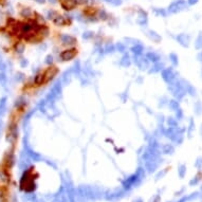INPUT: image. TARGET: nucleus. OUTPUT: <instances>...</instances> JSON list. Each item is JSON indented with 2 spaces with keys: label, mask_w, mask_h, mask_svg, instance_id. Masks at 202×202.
<instances>
[{
  "label": "nucleus",
  "mask_w": 202,
  "mask_h": 202,
  "mask_svg": "<svg viewBox=\"0 0 202 202\" xmlns=\"http://www.w3.org/2000/svg\"><path fill=\"white\" fill-rule=\"evenodd\" d=\"M62 81H60V82L56 83L55 85L52 87L50 93L48 94L47 99H46V101H47L48 103H54L57 97L60 96V94H62Z\"/></svg>",
  "instance_id": "f257e3e1"
},
{
  "label": "nucleus",
  "mask_w": 202,
  "mask_h": 202,
  "mask_svg": "<svg viewBox=\"0 0 202 202\" xmlns=\"http://www.w3.org/2000/svg\"><path fill=\"white\" fill-rule=\"evenodd\" d=\"M77 55V50L75 48H70V49H66V50L62 51L59 53V57L62 62H69L72 59L75 58V56Z\"/></svg>",
  "instance_id": "f03ea898"
},
{
  "label": "nucleus",
  "mask_w": 202,
  "mask_h": 202,
  "mask_svg": "<svg viewBox=\"0 0 202 202\" xmlns=\"http://www.w3.org/2000/svg\"><path fill=\"white\" fill-rule=\"evenodd\" d=\"M59 40H60L62 46H67V47H74L77 44V39L74 36L69 35V34L60 35L59 36Z\"/></svg>",
  "instance_id": "7ed1b4c3"
},
{
  "label": "nucleus",
  "mask_w": 202,
  "mask_h": 202,
  "mask_svg": "<svg viewBox=\"0 0 202 202\" xmlns=\"http://www.w3.org/2000/svg\"><path fill=\"white\" fill-rule=\"evenodd\" d=\"M52 22L57 26H65L70 24L71 20L68 17H66V16L59 14V13L57 12L55 16H54V18L52 19Z\"/></svg>",
  "instance_id": "20e7f679"
},
{
  "label": "nucleus",
  "mask_w": 202,
  "mask_h": 202,
  "mask_svg": "<svg viewBox=\"0 0 202 202\" xmlns=\"http://www.w3.org/2000/svg\"><path fill=\"white\" fill-rule=\"evenodd\" d=\"M44 84L46 83H49L50 81H52L54 77H55L57 74H58V69L55 67V66H49L47 70L44 72Z\"/></svg>",
  "instance_id": "39448f33"
},
{
  "label": "nucleus",
  "mask_w": 202,
  "mask_h": 202,
  "mask_svg": "<svg viewBox=\"0 0 202 202\" xmlns=\"http://www.w3.org/2000/svg\"><path fill=\"white\" fill-rule=\"evenodd\" d=\"M18 137V128H17V124L12 123L10 125L9 130H8V141H10L12 144L15 143V141L17 140Z\"/></svg>",
  "instance_id": "423d86ee"
},
{
  "label": "nucleus",
  "mask_w": 202,
  "mask_h": 202,
  "mask_svg": "<svg viewBox=\"0 0 202 202\" xmlns=\"http://www.w3.org/2000/svg\"><path fill=\"white\" fill-rule=\"evenodd\" d=\"M133 62L138 66V68H140V70H145L149 67V60L143 56L133 55Z\"/></svg>",
  "instance_id": "0eeeda50"
},
{
  "label": "nucleus",
  "mask_w": 202,
  "mask_h": 202,
  "mask_svg": "<svg viewBox=\"0 0 202 202\" xmlns=\"http://www.w3.org/2000/svg\"><path fill=\"white\" fill-rule=\"evenodd\" d=\"M59 3L65 11H72L77 6L78 1L77 0H59Z\"/></svg>",
  "instance_id": "6e6552de"
},
{
  "label": "nucleus",
  "mask_w": 202,
  "mask_h": 202,
  "mask_svg": "<svg viewBox=\"0 0 202 202\" xmlns=\"http://www.w3.org/2000/svg\"><path fill=\"white\" fill-rule=\"evenodd\" d=\"M37 33L38 35L44 39V37H47L50 34V29H49V26H47V24H39L37 29Z\"/></svg>",
  "instance_id": "1a4fd4ad"
},
{
  "label": "nucleus",
  "mask_w": 202,
  "mask_h": 202,
  "mask_svg": "<svg viewBox=\"0 0 202 202\" xmlns=\"http://www.w3.org/2000/svg\"><path fill=\"white\" fill-rule=\"evenodd\" d=\"M130 50H131V52H132V54H133V55L141 56L144 52V47H143V44H135V46H132Z\"/></svg>",
  "instance_id": "9d476101"
},
{
  "label": "nucleus",
  "mask_w": 202,
  "mask_h": 202,
  "mask_svg": "<svg viewBox=\"0 0 202 202\" xmlns=\"http://www.w3.org/2000/svg\"><path fill=\"white\" fill-rule=\"evenodd\" d=\"M20 15L22 16L24 18H26V19H32V16H34V13H33V11L30 8H24V9L21 10V12H20Z\"/></svg>",
  "instance_id": "9b49d317"
},
{
  "label": "nucleus",
  "mask_w": 202,
  "mask_h": 202,
  "mask_svg": "<svg viewBox=\"0 0 202 202\" xmlns=\"http://www.w3.org/2000/svg\"><path fill=\"white\" fill-rule=\"evenodd\" d=\"M109 17H110V16H109V14L106 12L105 10L100 9L96 11V18L99 20H108Z\"/></svg>",
  "instance_id": "f8f14e48"
},
{
  "label": "nucleus",
  "mask_w": 202,
  "mask_h": 202,
  "mask_svg": "<svg viewBox=\"0 0 202 202\" xmlns=\"http://www.w3.org/2000/svg\"><path fill=\"white\" fill-rule=\"evenodd\" d=\"M119 64H120V66H122V67H125V68L129 67V66L131 65V58H130V56H129L128 54H124Z\"/></svg>",
  "instance_id": "ddd939ff"
},
{
  "label": "nucleus",
  "mask_w": 202,
  "mask_h": 202,
  "mask_svg": "<svg viewBox=\"0 0 202 202\" xmlns=\"http://www.w3.org/2000/svg\"><path fill=\"white\" fill-rule=\"evenodd\" d=\"M34 84L36 86H41L44 84V72H38L34 77Z\"/></svg>",
  "instance_id": "4468645a"
},
{
  "label": "nucleus",
  "mask_w": 202,
  "mask_h": 202,
  "mask_svg": "<svg viewBox=\"0 0 202 202\" xmlns=\"http://www.w3.org/2000/svg\"><path fill=\"white\" fill-rule=\"evenodd\" d=\"M14 50L18 54H22L24 52V50H26V44L24 42H21V41H17L14 44Z\"/></svg>",
  "instance_id": "2eb2a0df"
},
{
  "label": "nucleus",
  "mask_w": 202,
  "mask_h": 202,
  "mask_svg": "<svg viewBox=\"0 0 202 202\" xmlns=\"http://www.w3.org/2000/svg\"><path fill=\"white\" fill-rule=\"evenodd\" d=\"M72 71L70 70H68L66 71L64 73V75H62V83H64V84H69L71 81V76H72Z\"/></svg>",
  "instance_id": "dca6fc26"
},
{
  "label": "nucleus",
  "mask_w": 202,
  "mask_h": 202,
  "mask_svg": "<svg viewBox=\"0 0 202 202\" xmlns=\"http://www.w3.org/2000/svg\"><path fill=\"white\" fill-rule=\"evenodd\" d=\"M145 57H146V58L148 59V60H149V62H158L159 58H160L158 54H155V52H148V53L146 54V56H145Z\"/></svg>",
  "instance_id": "f3484780"
},
{
  "label": "nucleus",
  "mask_w": 202,
  "mask_h": 202,
  "mask_svg": "<svg viewBox=\"0 0 202 202\" xmlns=\"http://www.w3.org/2000/svg\"><path fill=\"white\" fill-rule=\"evenodd\" d=\"M0 180L4 183H8L10 181V176L6 169H0Z\"/></svg>",
  "instance_id": "a211bd4d"
},
{
  "label": "nucleus",
  "mask_w": 202,
  "mask_h": 202,
  "mask_svg": "<svg viewBox=\"0 0 202 202\" xmlns=\"http://www.w3.org/2000/svg\"><path fill=\"white\" fill-rule=\"evenodd\" d=\"M115 46H114L113 44H111V42H110V44H107L105 46V47H104V52L105 53H107V54H108V53H113V52H115Z\"/></svg>",
  "instance_id": "6ab92c4d"
},
{
  "label": "nucleus",
  "mask_w": 202,
  "mask_h": 202,
  "mask_svg": "<svg viewBox=\"0 0 202 202\" xmlns=\"http://www.w3.org/2000/svg\"><path fill=\"white\" fill-rule=\"evenodd\" d=\"M33 19L37 22L38 24H46V20H44V18L41 16V15L37 14V13H34V17Z\"/></svg>",
  "instance_id": "aec40b11"
},
{
  "label": "nucleus",
  "mask_w": 202,
  "mask_h": 202,
  "mask_svg": "<svg viewBox=\"0 0 202 202\" xmlns=\"http://www.w3.org/2000/svg\"><path fill=\"white\" fill-rule=\"evenodd\" d=\"M126 44H123V42H117V44H115V50L119 51V52L121 53H125L126 52Z\"/></svg>",
  "instance_id": "412c9836"
},
{
  "label": "nucleus",
  "mask_w": 202,
  "mask_h": 202,
  "mask_svg": "<svg viewBox=\"0 0 202 202\" xmlns=\"http://www.w3.org/2000/svg\"><path fill=\"white\" fill-rule=\"evenodd\" d=\"M94 37V33L92 31H86V32L83 33V38L86 39V40H89V39H92Z\"/></svg>",
  "instance_id": "4be33fe9"
},
{
  "label": "nucleus",
  "mask_w": 202,
  "mask_h": 202,
  "mask_svg": "<svg viewBox=\"0 0 202 202\" xmlns=\"http://www.w3.org/2000/svg\"><path fill=\"white\" fill-rule=\"evenodd\" d=\"M148 36H149V38H150V39H152V40H155V41L160 40V37H159V35L155 32H153V31H149V32H148Z\"/></svg>",
  "instance_id": "5701e85b"
},
{
  "label": "nucleus",
  "mask_w": 202,
  "mask_h": 202,
  "mask_svg": "<svg viewBox=\"0 0 202 202\" xmlns=\"http://www.w3.org/2000/svg\"><path fill=\"white\" fill-rule=\"evenodd\" d=\"M125 41H126L127 44H140V40L138 39H135V38H131V37H126L125 38Z\"/></svg>",
  "instance_id": "b1692460"
},
{
  "label": "nucleus",
  "mask_w": 202,
  "mask_h": 202,
  "mask_svg": "<svg viewBox=\"0 0 202 202\" xmlns=\"http://www.w3.org/2000/svg\"><path fill=\"white\" fill-rule=\"evenodd\" d=\"M16 107L17 108H21V107H24V105H26V101L22 99V97H20V99H18L17 101H16Z\"/></svg>",
  "instance_id": "393cba45"
},
{
  "label": "nucleus",
  "mask_w": 202,
  "mask_h": 202,
  "mask_svg": "<svg viewBox=\"0 0 202 202\" xmlns=\"http://www.w3.org/2000/svg\"><path fill=\"white\" fill-rule=\"evenodd\" d=\"M106 2L110 3L112 6H121L122 4V0H105Z\"/></svg>",
  "instance_id": "a878e982"
},
{
  "label": "nucleus",
  "mask_w": 202,
  "mask_h": 202,
  "mask_svg": "<svg viewBox=\"0 0 202 202\" xmlns=\"http://www.w3.org/2000/svg\"><path fill=\"white\" fill-rule=\"evenodd\" d=\"M53 62H54V59H53V56L51 55H47L46 56V58H44V62L47 65H49V66H51V65L53 64Z\"/></svg>",
  "instance_id": "bb28decb"
},
{
  "label": "nucleus",
  "mask_w": 202,
  "mask_h": 202,
  "mask_svg": "<svg viewBox=\"0 0 202 202\" xmlns=\"http://www.w3.org/2000/svg\"><path fill=\"white\" fill-rule=\"evenodd\" d=\"M56 11H54V10H50V11H48V14H47V17L48 19H50V20H52L53 18H54V16L56 15Z\"/></svg>",
  "instance_id": "cd10ccee"
},
{
  "label": "nucleus",
  "mask_w": 202,
  "mask_h": 202,
  "mask_svg": "<svg viewBox=\"0 0 202 202\" xmlns=\"http://www.w3.org/2000/svg\"><path fill=\"white\" fill-rule=\"evenodd\" d=\"M78 3L81 4H86V6H88V4H91V3L94 2V0H77Z\"/></svg>",
  "instance_id": "c85d7f7f"
},
{
  "label": "nucleus",
  "mask_w": 202,
  "mask_h": 202,
  "mask_svg": "<svg viewBox=\"0 0 202 202\" xmlns=\"http://www.w3.org/2000/svg\"><path fill=\"white\" fill-rule=\"evenodd\" d=\"M159 70H160V65H155L152 69L149 70V73H155V72H158Z\"/></svg>",
  "instance_id": "c756f323"
},
{
  "label": "nucleus",
  "mask_w": 202,
  "mask_h": 202,
  "mask_svg": "<svg viewBox=\"0 0 202 202\" xmlns=\"http://www.w3.org/2000/svg\"><path fill=\"white\" fill-rule=\"evenodd\" d=\"M20 65H21V67H26V66H28V60H26L24 58H22L20 60Z\"/></svg>",
  "instance_id": "7c9ffc66"
},
{
  "label": "nucleus",
  "mask_w": 202,
  "mask_h": 202,
  "mask_svg": "<svg viewBox=\"0 0 202 202\" xmlns=\"http://www.w3.org/2000/svg\"><path fill=\"white\" fill-rule=\"evenodd\" d=\"M16 78H17V81H19V82H20V81H22V79L24 78V75L22 73H18Z\"/></svg>",
  "instance_id": "2f4dec72"
},
{
  "label": "nucleus",
  "mask_w": 202,
  "mask_h": 202,
  "mask_svg": "<svg viewBox=\"0 0 202 202\" xmlns=\"http://www.w3.org/2000/svg\"><path fill=\"white\" fill-rule=\"evenodd\" d=\"M36 2H38V3H44L46 2V0H35Z\"/></svg>",
  "instance_id": "473e14b6"
},
{
  "label": "nucleus",
  "mask_w": 202,
  "mask_h": 202,
  "mask_svg": "<svg viewBox=\"0 0 202 202\" xmlns=\"http://www.w3.org/2000/svg\"><path fill=\"white\" fill-rule=\"evenodd\" d=\"M137 82H138V83H142V77H139V78L137 79Z\"/></svg>",
  "instance_id": "72a5a7b5"
},
{
  "label": "nucleus",
  "mask_w": 202,
  "mask_h": 202,
  "mask_svg": "<svg viewBox=\"0 0 202 202\" xmlns=\"http://www.w3.org/2000/svg\"><path fill=\"white\" fill-rule=\"evenodd\" d=\"M51 3H56V0H49Z\"/></svg>",
  "instance_id": "f704fd0d"
}]
</instances>
